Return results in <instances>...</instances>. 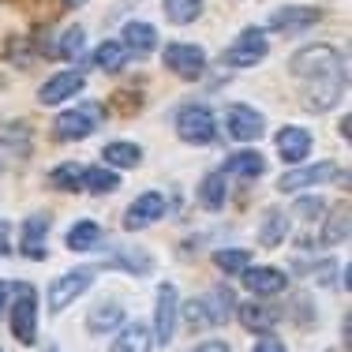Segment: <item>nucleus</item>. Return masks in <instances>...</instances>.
<instances>
[{"label": "nucleus", "instance_id": "31", "mask_svg": "<svg viewBox=\"0 0 352 352\" xmlns=\"http://www.w3.org/2000/svg\"><path fill=\"white\" fill-rule=\"evenodd\" d=\"M49 180H53L60 191H79V188H82V165H75V162H68V165H56Z\"/></svg>", "mask_w": 352, "mask_h": 352}, {"label": "nucleus", "instance_id": "34", "mask_svg": "<svg viewBox=\"0 0 352 352\" xmlns=\"http://www.w3.org/2000/svg\"><path fill=\"white\" fill-rule=\"evenodd\" d=\"M304 217H318V214H326V203H318V199H300V206H296Z\"/></svg>", "mask_w": 352, "mask_h": 352}, {"label": "nucleus", "instance_id": "18", "mask_svg": "<svg viewBox=\"0 0 352 352\" xmlns=\"http://www.w3.org/2000/svg\"><path fill=\"white\" fill-rule=\"evenodd\" d=\"M203 307H206V315H210V322L221 326L232 318V311H236V296H232V289H214L203 296Z\"/></svg>", "mask_w": 352, "mask_h": 352}, {"label": "nucleus", "instance_id": "3", "mask_svg": "<svg viewBox=\"0 0 352 352\" xmlns=\"http://www.w3.org/2000/svg\"><path fill=\"white\" fill-rule=\"evenodd\" d=\"M15 289V307H12V333L23 345H34L38 338V296L34 285H12Z\"/></svg>", "mask_w": 352, "mask_h": 352}, {"label": "nucleus", "instance_id": "16", "mask_svg": "<svg viewBox=\"0 0 352 352\" xmlns=\"http://www.w3.org/2000/svg\"><path fill=\"white\" fill-rule=\"evenodd\" d=\"M278 154L289 165L304 162V157L311 154V131H304V128H281L278 131Z\"/></svg>", "mask_w": 352, "mask_h": 352}, {"label": "nucleus", "instance_id": "13", "mask_svg": "<svg viewBox=\"0 0 352 352\" xmlns=\"http://www.w3.org/2000/svg\"><path fill=\"white\" fill-rule=\"evenodd\" d=\"M82 87H87V75H82V72H60V75H53V79L38 90V98L45 105H56V102H64V98H75Z\"/></svg>", "mask_w": 352, "mask_h": 352}, {"label": "nucleus", "instance_id": "14", "mask_svg": "<svg viewBox=\"0 0 352 352\" xmlns=\"http://www.w3.org/2000/svg\"><path fill=\"white\" fill-rule=\"evenodd\" d=\"M162 214H165V199L157 195V191H146V195H139L135 203H131L124 225H128V229H146V225H154Z\"/></svg>", "mask_w": 352, "mask_h": 352}, {"label": "nucleus", "instance_id": "6", "mask_svg": "<svg viewBox=\"0 0 352 352\" xmlns=\"http://www.w3.org/2000/svg\"><path fill=\"white\" fill-rule=\"evenodd\" d=\"M165 68L176 72L180 79H199L206 68V53L199 45H188V41H173L165 49Z\"/></svg>", "mask_w": 352, "mask_h": 352}, {"label": "nucleus", "instance_id": "10", "mask_svg": "<svg viewBox=\"0 0 352 352\" xmlns=\"http://www.w3.org/2000/svg\"><path fill=\"white\" fill-rule=\"evenodd\" d=\"M263 128H266V116L258 113V109H251V105H232L229 109V135L232 139L251 142V139L263 135Z\"/></svg>", "mask_w": 352, "mask_h": 352}, {"label": "nucleus", "instance_id": "24", "mask_svg": "<svg viewBox=\"0 0 352 352\" xmlns=\"http://www.w3.org/2000/svg\"><path fill=\"white\" fill-rule=\"evenodd\" d=\"M236 315H240V322H244L248 330H255V333L270 330V326L278 322V318H274V311H270V307H263V304H240Z\"/></svg>", "mask_w": 352, "mask_h": 352}, {"label": "nucleus", "instance_id": "5", "mask_svg": "<svg viewBox=\"0 0 352 352\" xmlns=\"http://www.w3.org/2000/svg\"><path fill=\"white\" fill-rule=\"evenodd\" d=\"M266 53H270V45H266V34L258 27H248L244 34L232 41V49L225 53V60L232 64V68H255V64L266 60Z\"/></svg>", "mask_w": 352, "mask_h": 352}, {"label": "nucleus", "instance_id": "21", "mask_svg": "<svg viewBox=\"0 0 352 352\" xmlns=\"http://www.w3.org/2000/svg\"><path fill=\"white\" fill-rule=\"evenodd\" d=\"M289 232V214L285 210H266L263 217V229H258V244L263 248H278Z\"/></svg>", "mask_w": 352, "mask_h": 352}, {"label": "nucleus", "instance_id": "35", "mask_svg": "<svg viewBox=\"0 0 352 352\" xmlns=\"http://www.w3.org/2000/svg\"><path fill=\"white\" fill-rule=\"evenodd\" d=\"M251 352H285V345H281L278 338H266V341H258V345L251 349Z\"/></svg>", "mask_w": 352, "mask_h": 352}, {"label": "nucleus", "instance_id": "27", "mask_svg": "<svg viewBox=\"0 0 352 352\" xmlns=\"http://www.w3.org/2000/svg\"><path fill=\"white\" fill-rule=\"evenodd\" d=\"M199 12H203V0H165V15H169L173 23H180V27L195 23Z\"/></svg>", "mask_w": 352, "mask_h": 352}, {"label": "nucleus", "instance_id": "17", "mask_svg": "<svg viewBox=\"0 0 352 352\" xmlns=\"http://www.w3.org/2000/svg\"><path fill=\"white\" fill-rule=\"evenodd\" d=\"M45 229H49L45 214H34L23 225V255L27 258H45Z\"/></svg>", "mask_w": 352, "mask_h": 352}, {"label": "nucleus", "instance_id": "15", "mask_svg": "<svg viewBox=\"0 0 352 352\" xmlns=\"http://www.w3.org/2000/svg\"><path fill=\"white\" fill-rule=\"evenodd\" d=\"M150 349H154V333H150L146 322H128L109 345V352H150Z\"/></svg>", "mask_w": 352, "mask_h": 352}, {"label": "nucleus", "instance_id": "33", "mask_svg": "<svg viewBox=\"0 0 352 352\" xmlns=\"http://www.w3.org/2000/svg\"><path fill=\"white\" fill-rule=\"evenodd\" d=\"M341 240H349V206H338V214H333L330 221V232H322V244H341Z\"/></svg>", "mask_w": 352, "mask_h": 352}, {"label": "nucleus", "instance_id": "19", "mask_svg": "<svg viewBox=\"0 0 352 352\" xmlns=\"http://www.w3.org/2000/svg\"><path fill=\"white\" fill-rule=\"evenodd\" d=\"M225 199H229V191H225V173H210L199 184V203H203V210L217 214L225 206Z\"/></svg>", "mask_w": 352, "mask_h": 352}, {"label": "nucleus", "instance_id": "9", "mask_svg": "<svg viewBox=\"0 0 352 352\" xmlns=\"http://www.w3.org/2000/svg\"><path fill=\"white\" fill-rule=\"evenodd\" d=\"M326 180H338V165L318 162V165H304V169H289V173L278 180V188H281V191H300V188L326 184Z\"/></svg>", "mask_w": 352, "mask_h": 352}, {"label": "nucleus", "instance_id": "11", "mask_svg": "<svg viewBox=\"0 0 352 352\" xmlns=\"http://www.w3.org/2000/svg\"><path fill=\"white\" fill-rule=\"evenodd\" d=\"M318 19H322V12H318V8H307V4H300V8H281V12L270 15V30H278V34H296V30L315 27Z\"/></svg>", "mask_w": 352, "mask_h": 352}, {"label": "nucleus", "instance_id": "7", "mask_svg": "<svg viewBox=\"0 0 352 352\" xmlns=\"http://www.w3.org/2000/svg\"><path fill=\"white\" fill-rule=\"evenodd\" d=\"M90 281H94V270H72V274H64V278H56L53 289H49V307H53V311H64V307L75 304V300L90 289Z\"/></svg>", "mask_w": 352, "mask_h": 352}, {"label": "nucleus", "instance_id": "8", "mask_svg": "<svg viewBox=\"0 0 352 352\" xmlns=\"http://www.w3.org/2000/svg\"><path fill=\"white\" fill-rule=\"evenodd\" d=\"M176 307H180L176 289L173 285H162L157 289V311H154V341L157 345H169L176 338Z\"/></svg>", "mask_w": 352, "mask_h": 352}, {"label": "nucleus", "instance_id": "23", "mask_svg": "<svg viewBox=\"0 0 352 352\" xmlns=\"http://www.w3.org/2000/svg\"><path fill=\"white\" fill-rule=\"evenodd\" d=\"M102 157L109 165H116V169H135L142 150L135 146V142H109V146L102 150Z\"/></svg>", "mask_w": 352, "mask_h": 352}, {"label": "nucleus", "instance_id": "4", "mask_svg": "<svg viewBox=\"0 0 352 352\" xmlns=\"http://www.w3.org/2000/svg\"><path fill=\"white\" fill-rule=\"evenodd\" d=\"M176 131H180L184 142L191 146H203V142H214L217 135V124H214V113L203 105H184L176 113Z\"/></svg>", "mask_w": 352, "mask_h": 352}, {"label": "nucleus", "instance_id": "37", "mask_svg": "<svg viewBox=\"0 0 352 352\" xmlns=\"http://www.w3.org/2000/svg\"><path fill=\"white\" fill-rule=\"evenodd\" d=\"M4 304H8V285L0 281V311H4Z\"/></svg>", "mask_w": 352, "mask_h": 352}, {"label": "nucleus", "instance_id": "36", "mask_svg": "<svg viewBox=\"0 0 352 352\" xmlns=\"http://www.w3.org/2000/svg\"><path fill=\"white\" fill-rule=\"evenodd\" d=\"M188 352H229V345H225V341H203V345H195Z\"/></svg>", "mask_w": 352, "mask_h": 352}, {"label": "nucleus", "instance_id": "25", "mask_svg": "<svg viewBox=\"0 0 352 352\" xmlns=\"http://www.w3.org/2000/svg\"><path fill=\"white\" fill-rule=\"evenodd\" d=\"M94 60H98V68H105V72L116 75L124 64H128V49H124V41H102L98 53H94Z\"/></svg>", "mask_w": 352, "mask_h": 352}, {"label": "nucleus", "instance_id": "22", "mask_svg": "<svg viewBox=\"0 0 352 352\" xmlns=\"http://www.w3.org/2000/svg\"><path fill=\"white\" fill-rule=\"evenodd\" d=\"M102 244V229H98V221H75L68 229V248L72 251H90Z\"/></svg>", "mask_w": 352, "mask_h": 352}, {"label": "nucleus", "instance_id": "29", "mask_svg": "<svg viewBox=\"0 0 352 352\" xmlns=\"http://www.w3.org/2000/svg\"><path fill=\"white\" fill-rule=\"evenodd\" d=\"M116 184H120V176H116L113 169H82V188H90L94 195H102V191H113Z\"/></svg>", "mask_w": 352, "mask_h": 352}, {"label": "nucleus", "instance_id": "38", "mask_svg": "<svg viewBox=\"0 0 352 352\" xmlns=\"http://www.w3.org/2000/svg\"><path fill=\"white\" fill-rule=\"evenodd\" d=\"M64 4H68V8H79V4H82V0H64Z\"/></svg>", "mask_w": 352, "mask_h": 352}, {"label": "nucleus", "instance_id": "32", "mask_svg": "<svg viewBox=\"0 0 352 352\" xmlns=\"http://www.w3.org/2000/svg\"><path fill=\"white\" fill-rule=\"evenodd\" d=\"M120 318H124L120 304H116V300H109V304H102L94 315H90V330H94V333H102V330H113V326L120 322Z\"/></svg>", "mask_w": 352, "mask_h": 352}, {"label": "nucleus", "instance_id": "20", "mask_svg": "<svg viewBox=\"0 0 352 352\" xmlns=\"http://www.w3.org/2000/svg\"><path fill=\"white\" fill-rule=\"evenodd\" d=\"M157 45V30L150 23H128L124 27V49L128 53H150Z\"/></svg>", "mask_w": 352, "mask_h": 352}, {"label": "nucleus", "instance_id": "2", "mask_svg": "<svg viewBox=\"0 0 352 352\" xmlns=\"http://www.w3.org/2000/svg\"><path fill=\"white\" fill-rule=\"evenodd\" d=\"M98 124H102V105L87 102V105L64 109V113L56 116V124H53V135L60 142H75V139H87Z\"/></svg>", "mask_w": 352, "mask_h": 352}, {"label": "nucleus", "instance_id": "1", "mask_svg": "<svg viewBox=\"0 0 352 352\" xmlns=\"http://www.w3.org/2000/svg\"><path fill=\"white\" fill-rule=\"evenodd\" d=\"M292 75H296V90L307 113H326L345 94L349 64L345 53H338L333 45H307L292 56Z\"/></svg>", "mask_w": 352, "mask_h": 352}, {"label": "nucleus", "instance_id": "26", "mask_svg": "<svg viewBox=\"0 0 352 352\" xmlns=\"http://www.w3.org/2000/svg\"><path fill=\"white\" fill-rule=\"evenodd\" d=\"M225 169L240 173V176H258L266 169V162H263V154H255V150H240V154H232L229 162H225Z\"/></svg>", "mask_w": 352, "mask_h": 352}, {"label": "nucleus", "instance_id": "28", "mask_svg": "<svg viewBox=\"0 0 352 352\" xmlns=\"http://www.w3.org/2000/svg\"><path fill=\"white\" fill-rule=\"evenodd\" d=\"M82 45H87V30H82V27H68V30H64V38L56 41V53H60L64 60H79Z\"/></svg>", "mask_w": 352, "mask_h": 352}, {"label": "nucleus", "instance_id": "30", "mask_svg": "<svg viewBox=\"0 0 352 352\" xmlns=\"http://www.w3.org/2000/svg\"><path fill=\"white\" fill-rule=\"evenodd\" d=\"M248 258H251V251H244V248H225V251L214 255V266L225 270V274H240L248 266Z\"/></svg>", "mask_w": 352, "mask_h": 352}, {"label": "nucleus", "instance_id": "12", "mask_svg": "<svg viewBox=\"0 0 352 352\" xmlns=\"http://www.w3.org/2000/svg\"><path fill=\"white\" fill-rule=\"evenodd\" d=\"M244 289L255 292V296H278V292H285V274L274 270V266H244Z\"/></svg>", "mask_w": 352, "mask_h": 352}]
</instances>
